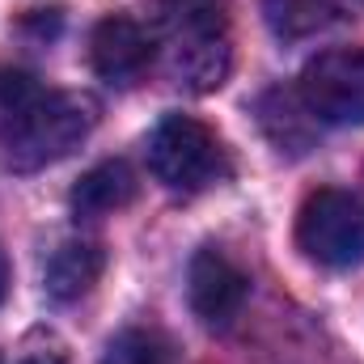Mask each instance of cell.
<instances>
[{"label":"cell","mask_w":364,"mask_h":364,"mask_svg":"<svg viewBox=\"0 0 364 364\" xmlns=\"http://www.w3.org/2000/svg\"><path fill=\"white\" fill-rule=\"evenodd\" d=\"M21 364H68V360H64L60 352H30Z\"/></svg>","instance_id":"cell-12"},{"label":"cell","mask_w":364,"mask_h":364,"mask_svg":"<svg viewBox=\"0 0 364 364\" xmlns=\"http://www.w3.org/2000/svg\"><path fill=\"white\" fill-rule=\"evenodd\" d=\"M97 364H174V343L153 326H127L106 343Z\"/></svg>","instance_id":"cell-11"},{"label":"cell","mask_w":364,"mask_h":364,"mask_svg":"<svg viewBox=\"0 0 364 364\" xmlns=\"http://www.w3.org/2000/svg\"><path fill=\"white\" fill-rule=\"evenodd\" d=\"M296 246L318 267H335V272L360 267L364 263V203L352 191H339V186L314 191L301 203V216H296Z\"/></svg>","instance_id":"cell-4"},{"label":"cell","mask_w":364,"mask_h":364,"mask_svg":"<svg viewBox=\"0 0 364 364\" xmlns=\"http://www.w3.org/2000/svg\"><path fill=\"white\" fill-rule=\"evenodd\" d=\"M246 296H250V279L246 272L216 246H203L191 255V267H186V301H191V314L212 326V331H225L242 318L246 309Z\"/></svg>","instance_id":"cell-6"},{"label":"cell","mask_w":364,"mask_h":364,"mask_svg":"<svg viewBox=\"0 0 364 364\" xmlns=\"http://www.w3.org/2000/svg\"><path fill=\"white\" fill-rule=\"evenodd\" d=\"M47 97V90L26 73V68H9L0 64V140H9L30 114L34 106Z\"/></svg>","instance_id":"cell-10"},{"label":"cell","mask_w":364,"mask_h":364,"mask_svg":"<svg viewBox=\"0 0 364 364\" xmlns=\"http://www.w3.org/2000/svg\"><path fill=\"white\" fill-rule=\"evenodd\" d=\"M296 97L309 110V119L326 127H360L364 123V51L360 47H335L314 55L301 68Z\"/></svg>","instance_id":"cell-5"},{"label":"cell","mask_w":364,"mask_h":364,"mask_svg":"<svg viewBox=\"0 0 364 364\" xmlns=\"http://www.w3.org/2000/svg\"><path fill=\"white\" fill-rule=\"evenodd\" d=\"M326 9H360L364 0H322Z\"/></svg>","instance_id":"cell-13"},{"label":"cell","mask_w":364,"mask_h":364,"mask_svg":"<svg viewBox=\"0 0 364 364\" xmlns=\"http://www.w3.org/2000/svg\"><path fill=\"white\" fill-rule=\"evenodd\" d=\"M166 73L186 93L220 90L233 73L229 0H161Z\"/></svg>","instance_id":"cell-1"},{"label":"cell","mask_w":364,"mask_h":364,"mask_svg":"<svg viewBox=\"0 0 364 364\" xmlns=\"http://www.w3.org/2000/svg\"><path fill=\"white\" fill-rule=\"evenodd\" d=\"M136 195H140V178L127 161H102L73 186V212L85 220H102L110 212H123Z\"/></svg>","instance_id":"cell-9"},{"label":"cell","mask_w":364,"mask_h":364,"mask_svg":"<svg viewBox=\"0 0 364 364\" xmlns=\"http://www.w3.org/2000/svg\"><path fill=\"white\" fill-rule=\"evenodd\" d=\"M149 174L174 195H195L229 174V157L208 123L191 114H166L149 132Z\"/></svg>","instance_id":"cell-2"},{"label":"cell","mask_w":364,"mask_h":364,"mask_svg":"<svg viewBox=\"0 0 364 364\" xmlns=\"http://www.w3.org/2000/svg\"><path fill=\"white\" fill-rule=\"evenodd\" d=\"M93 102L85 93H55L47 90V97L34 106V114L4 140V157L13 170L30 174V170H47L55 161H64L73 149H81L93 132Z\"/></svg>","instance_id":"cell-3"},{"label":"cell","mask_w":364,"mask_h":364,"mask_svg":"<svg viewBox=\"0 0 364 364\" xmlns=\"http://www.w3.org/2000/svg\"><path fill=\"white\" fill-rule=\"evenodd\" d=\"M106 272V250L97 242L85 237H68L51 250L47 267H43V284H47V296L68 305V301H81L93 284Z\"/></svg>","instance_id":"cell-8"},{"label":"cell","mask_w":364,"mask_h":364,"mask_svg":"<svg viewBox=\"0 0 364 364\" xmlns=\"http://www.w3.org/2000/svg\"><path fill=\"white\" fill-rule=\"evenodd\" d=\"M4 288H9V263H4V255H0V301H4Z\"/></svg>","instance_id":"cell-14"},{"label":"cell","mask_w":364,"mask_h":364,"mask_svg":"<svg viewBox=\"0 0 364 364\" xmlns=\"http://www.w3.org/2000/svg\"><path fill=\"white\" fill-rule=\"evenodd\" d=\"M90 64L106 85L132 90L153 64V38L132 17H102L90 34Z\"/></svg>","instance_id":"cell-7"}]
</instances>
